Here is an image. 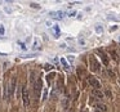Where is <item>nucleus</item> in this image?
<instances>
[{
	"label": "nucleus",
	"instance_id": "nucleus-11",
	"mask_svg": "<svg viewBox=\"0 0 120 112\" xmlns=\"http://www.w3.org/2000/svg\"><path fill=\"white\" fill-rule=\"evenodd\" d=\"M53 30H54V32H56V36L54 37H60V27H58V25H53V27H52Z\"/></svg>",
	"mask_w": 120,
	"mask_h": 112
},
{
	"label": "nucleus",
	"instance_id": "nucleus-26",
	"mask_svg": "<svg viewBox=\"0 0 120 112\" xmlns=\"http://www.w3.org/2000/svg\"><path fill=\"white\" fill-rule=\"evenodd\" d=\"M94 112H99V111H94Z\"/></svg>",
	"mask_w": 120,
	"mask_h": 112
},
{
	"label": "nucleus",
	"instance_id": "nucleus-5",
	"mask_svg": "<svg viewBox=\"0 0 120 112\" xmlns=\"http://www.w3.org/2000/svg\"><path fill=\"white\" fill-rule=\"evenodd\" d=\"M88 83L90 84V86L98 89V90H99V88H101V83H99L96 77H93V76H89V77H88Z\"/></svg>",
	"mask_w": 120,
	"mask_h": 112
},
{
	"label": "nucleus",
	"instance_id": "nucleus-20",
	"mask_svg": "<svg viewBox=\"0 0 120 112\" xmlns=\"http://www.w3.org/2000/svg\"><path fill=\"white\" fill-rule=\"evenodd\" d=\"M36 55V53H32V54H26V55H22V58H30V57H34Z\"/></svg>",
	"mask_w": 120,
	"mask_h": 112
},
{
	"label": "nucleus",
	"instance_id": "nucleus-9",
	"mask_svg": "<svg viewBox=\"0 0 120 112\" xmlns=\"http://www.w3.org/2000/svg\"><path fill=\"white\" fill-rule=\"evenodd\" d=\"M96 107L98 108V111H101V112H106L107 111V107L105 106V104H102V103H97Z\"/></svg>",
	"mask_w": 120,
	"mask_h": 112
},
{
	"label": "nucleus",
	"instance_id": "nucleus-6",
	"mask_svg": "<svg viewBox=\"0 0 120 112\" xmlns=\"http://www.w3.org/2000/svg\"><path fill=\"white\" fill-rule=\"evenodd\" d=\"M92 95H93V97H96L97 99H102V98L105 97V94L102 93L101 90H98V89H94V90L92 91Z\"/></svg>",
	"mask_w": 120,
	"mask_h": 112
},
{
	"label": "nucleus",
	"instance_id": "nucleus-14",
	"mask_svg": "<svg viewBox=\"0 0 120 112\" xmlns=\"http://www.w3.org/2000/svg\"><path fill=\"white\" fill-rule=\"evenodd\" d=\"M17 43H18V45L21 47V49H22V50H26V49H27V47L25 45V43H23V41H21V40H18Z\"/></svg>",
	"mask_w": 120,
	"mask_h": 112
},
{
	"label": "nucleus",
	"instance_id": "nucleus-17",
	"mask_svg": "<svg viewBox=\"0 0 120 112\" xmlns=\"http://www.w3.org/2000/svg\"><path fill=\"white\" fill-rule=\"evenodd\" d=\"M107 73H109V76H110V77H115V72H114L112 70H110V68L107 70Z\"/></svg>",
	"mask_w": 120,
	"mask_h": 112
},
{
	"label": "nucleus",
	"instance_id": "nucleus-8",
	"mask_svg": "<svg viewBox=\"0 0 120 112\" xmlns=\"http://www.w3.org/2000/svg\"><path fill=\"white\" fill-rule=\"evenodd\" d=\"M61 65L63 66V68H65L66 71H70V66H68L67 61H66L65 58H61Z\"/></svg>",
	"mask_w": 120,
	"mask_h": 112
},
{
	"label": "nucleus",
	"instance_id": "nucleus-10",
	"mask_svg": "<svg viewBox=\"0 0 120 112\" xmlns=\"http://www.w3.org/2000/svg\"><path fill=\"white\" fill-rule=\"evenodd\" d=\"M98 53H99V54H101V58H102V61H103V63H105V65H106V66H107V65H109V59H107V57H106V54H105V53H102V52H101V50H99V52H98Z\"/></svg>",
	"mask_w": 120,
	"mask_h": 112
},
{
	"label": "nucleus",
	"instance_id": "nucleus-22",
	"mask_svg": "<svg viewBox=\"0 0 120 112\" xmlns=\"http://www.w3.org/2000/svg\"><path fill=\"white\" fill-rule=\"evenodd\" d=\"M67 59H68V62H71V63H72L75 58H74V55H68V57H67Z\"/></svg>",
	"mask_w": 120,
	"mask_h": 112
},
{
	"label": "nucleus",
	"instance_id": "nucleus-1",
	"mask_svg": "<svg viewBox=\"0 0 120 112\" xmlns=\"http://www.w3.org/2000/svg\"><path fill=\"white\" fill-rule=\"evenodd\" d=\"M40 93H41V79H36L34 84V94L36 101L40 98Z\"/></svg>",
	"mask_w": 120,
	"mask_h": 112
},
{
	"label": "nucleus",
	"instance_id": "nucleus-25",
	"mask_svg": "<svg viewBox=\"0 0 120 112\" xmlns=\"http://www.w3.org/2000/svg\"><path fill=\"white\" fill-rule=\"evenodd\" d=\"M47 25H48V27H53V25H52V23H50V22H49V21H47Z\"/></svg>",
	"mask_w": 120,
	"mask_h": 112
},
{
	"label": "nucleus",
	"instance_id": "nucleus-2",
	"mask_svg": "<svg viewBox=\"0 0 120 112\" xmlns=\"http://www.w3.org/2000/svg\"><path fill=\"white\" fill-rule=\"evenodd\" d=\"M22 101H23V106L27 108L30 106V94H29V89L26 86H23V89H22Z\"/></svg>",
	"mask_w": 120,
	"mask_h": 112
},
{
	"label": "nucleus",
	"instance_id": "nucleus-13",
	"mask_svg": "<svg viewBox=\"0 0 120 112\" xmlns=\"http://www.w3.org/2000/svg\"><path fill=\"white\" fill-rule=\"evenodd\" d=\"M30 7H31V8H34V9H40V8H41L39 4H38V3H34V1H31V3H30Z\"/></svg>",
	"mask_w": 120,
	"mask_h": 112
},
{
	"label": "nucleus",
	"instance_id": "nucleus-23",
	"mask_svg": "<svg viewBox=\"0 0 120 112\" xmlns=\"http://www.w3.org/2000/svg\"><path fill=\"white\" fill-rule=\"evenodd\" d=\"M53 67V66H50V65H45L44 66V68H45V70H47V71H49L50 70V68H52Z\"/></svg>",
	"mask_w": 120,
	"mask_h": 112
},
{
	"label": "nucleus",
	"instance_id": "nucleus-21",
	"mask_svg": "<svg viewBox=\"0 0 120 112\" xmlns=\"http://www.w3.org/2000/svg\"><path fill=\"white\" fill-rule=\"evenodd\" d=\"M105 94L109 97V99H112V95H111V93H110V90H106V91H105Z\"/></svg>",
	"mask_w": 120,
	"mask_h": 112
},
{
	"label": "nucleus",
	"instance_id": "nucleus-15",
	"mask_svg": "<svg viewBox=\"0 0 120 112\" xmlns=\"http://www.w3.org/2000/svg\"><path fill=\"white\" fill-rule=\"evenodd\" d=\"M62 106H63V108H65V109H66V108H68V101H67L66 98L62 101Z\"/></svg>",
	"mask_w": 120,
	"mask_h": 112
},
{
	"label": "nucleus",
	"instance_id": "nucleus-18",
	"mask_svg": "<svg viewBox=\"0 0 120 112\" xmlns=\"http://www.w3.org/2000/svg\"><path fill=\"white\" fill-rule=\"evenodd\" d=\"M4 34H5V29H4V26H3V25H0V35L3 36Z\"/></svg>",
	"mask_w": 120,
	"mask_h": 112
},
{
	"label": "nucleus",
	"instance_id": "nucleus-3",
	"mask_svg": "<svg viewBox=\"0 0 120 112\" xmlns=\"http://www.w3.org/2000/svg\"><path fill=\"white\" fill-rule=\"evenodd\" d=\"M89 63H90V70L93 71V72H98V71H99L98 61H97L94 57H90V58H89Z\"/></svg>",
	"mask_w": 120,
	"mask_h": 112
},
{
	"label": "nucleus",
	"instance_id": "nucleus-16",
	"mask_svg": "<svg viewBox=\"0 0 120 112\" xmlns=\"http://www.w3.org/2000/svg\"><path fill=\"white\" fill-rule=\"evenodd\" d=\"M76 14H79L76 11H71V12H68V13H67V16H68V17H75Z\"/></svg>",
	"mask_w": 120,
	"mask_h": 112
},
{
	"label": "nucleus",
	"instance_id": "nucleus-24",
	"mask_svg": "<svg viewBox=\"0 0 120 112\" xmlns=\"http://www.w3.org/2000/svg\"><path fill=\"white\" fill-rule=\"evenodd\" d=\"M79 44L84 45V44H85V40H84V39H81V37H80V39H79Z\"/></svg>",
	"mask_w": 120,
	"mask_h": 112
},
{
	"label": "nucleus",
	"instance_id": "nucleus-12",
	"mask_svg": "<svg viewBox=\"0 0 120 112\" xmlns=\"http://www.w3.org/2000/svg\"><path fill=\"white\" fill-rule=\"evenodd\" d=\"M94 31H96L97 34H102V32H103V27H102L101 25H97V26H94Z\"/></svg>",
	"mask_w": 120,
	"mask_h": 112
},
{
	"label": "nucleus",
	"instance_id": "nucleus-7",
	"mask_svg": "<svg viewBox=\"0 0 120 112\" xmlns=\"http://www.w3.org/2000/svg\"><path fill=\"white\" fill-rule=\"evenodd\" d=\"M31 49H32V50H38V49H40V40L38 39V37H35V39H34V45H32Z\"/></svg>",
	"mask_w": 120,
	"mask_h": 112
},
{
	"label": "nucleus",
	"instance_id": "nucleus-27",
	"mask_svg": "<svg viewBox=\"0 0 120 112\" xmlns=\"http://www.w3.org/2000/svg\"><path fill=\"white\" fill-rule=\"evenodd\" d=\"M119 41H120V36H119Z\"/></svg>",
	"mask_w": 120,
	"mask_h": 112
},
{
	"label": "nucleus",
	"instance_id": "nucleus-19",
	"mask_svg": "<svg viewBox=\"0 0 120 112\" xmlns=\"http://www.w3.org/2000/svg\"><path fill=\"white\" fill-rule=\"evenodd\" d=\"M111 55H112V59L117 61V54H116V53L114 52V50H112V52H111Z\"/></svg>",
	"mask_w": 120,
	"mask_h": 112
},
{
	"label": "nucleus",
	"instance_id": "nucleus-4",
	"mask_svg": "<svg viewBox=\"0 0 120 112\" xmlns=\"http://www.w3.org/2000/svg\"><path fill=\"white\" fill-rule=\"evenodd\" d=\"M16 88H17V77H12L11 85H9V88H8V90H9V97H13Z\"/></svg>",
	"mask_w": 120,
	"mask_h": 112
}]
</instances>
